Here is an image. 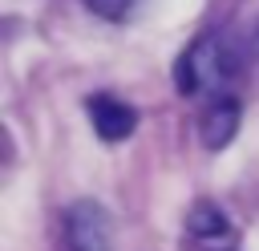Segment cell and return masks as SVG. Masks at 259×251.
Segmentation results:
<instances>
[{
	"label": "cell",
	"instance_id": "6da1fadb",
	"mask_svg": "<svg viewBox=\"0 0 259 251\" xmlns=\"http://www.w3.org/2000/svg\"><path fill=\"white\" fill-rule=\"evenodd\" d=\"M178 89L190 97H227L231 81L239 77V49L223 32H202L182 57H178Z\"/></svg>",
	"mask_w": 259,
	"mask_h": 251
},
{
	"label": "cell",
	"instance_id": "7a4b0ae2",
	"mask_svg": "<svg viewBox=\"0 0 259 251\" xmlns=\"http://www.w3.org/2000/svg\"><path fill=\"white\" fill-rule=\"evenodd\" d=\"M65 231L73 251H109V219L93 202H77L65 219Z\"/></svg>",
	"mask_w": 259,
	"mask_h": 251
},
{
	"label": "cell",
	"instance_id": "3957f363",
	"mask_svg": "<svg viewBox=\"0 0 259 251\" xmlns=\"http://www.w3.org/2000/svg\"><path fill=\"white\" fill-rule=\"evenodd\" d=\"M89 117H93V130L101 134V138H109V142H117V138H130L134 134V126H138V113L125 105V101H117V97H109V93H97V97H89Z\"/></svg>",
	"mask_w": 259,
	"mask_h": 251
},
{
	"label": "cell",
	"instance_id": "277c9868",
	"mask_svg": "<svg viewBox=\"0 0 259 251\" xmlns=\"http://www.w3.org/2000/svg\"><path fill=\"white\" fill-rule=\"evenodd\" d=\"M235 126H239V101L227 93V97H214L210 101V109L198 121V134H202V142L210 150H219V146H227L235 138Z\"/></svg>",
	"mask_w": 259,
	"mask_h": 251
},
{
	"label": "cell",
	"instance_id": "5b68a950",
	"mask_svg": "<svg viewBox=\"0 0 259 251\" xmlns=\"http://www.w3.org/2000/svg\"><path fill=\"white\" fill-rule=\"evenodd\" d=\"M190 231H194V235H223V231H227V219H223L210 202H198V206L190 211Z\"/></svg>",
	"mask_w": 259,
	"mask_h": 251
},
{
	"label": "cell",
	"instance_id": "8992f818",
	"mask_svg": "<svg viewBox=\"0 0 259 251\" xmlns=\"http://www.w3.org/2000/svg\"><path fill=\"white\" fill-rule=\"evenodd\" d=\"M97 16H105V20H125L134 8H138V0H85Z\"/></svg>",
	"mask_w": 259,
	"mask_h": 251
}]
</instances>
